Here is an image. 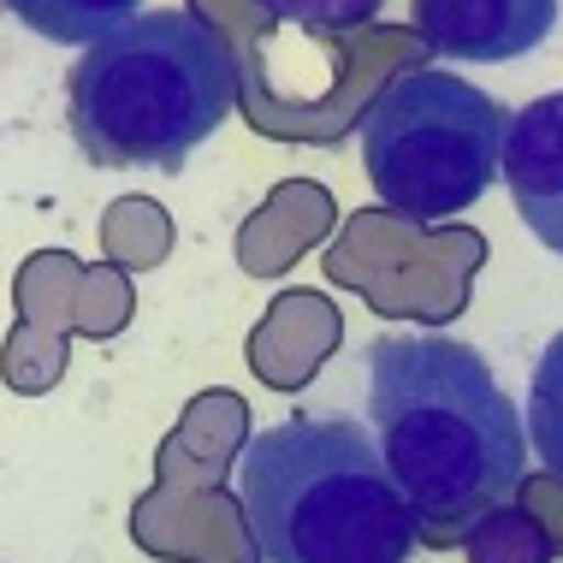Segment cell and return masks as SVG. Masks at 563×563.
Listing matches in <instances>:
<instances>
[{
    "instance_id": "6da1fadb",
    "label": "cell",
    "mask_w": 563,
    "mask_h": 563,
    "mask_svg": "<svg viewBox=\"0 0 563 563\" xmlns=\"http://www.w3.org/2000/svg\"><path fill=\"white\" fill-rule=\"evenodd\" d=\"M368 421L428 540L475 534L528 481L522 416L463 339H374Z\"/></svg>"
},
{
    "instance_id": "7a4b0ae2",
    "label": "cell",
    "mask_w": 563,
    "mask_h": 563,
    "mask_svg": "<svg viewBox=\"0 0 563 563\" xmlns=\"http://www.w3.org/2000/svg\"><path fill=\"white\" fill-rule=\"evenodd\" d=\"M250 552L267 563H398L421 516L379 439L350 416H285L238 463Z\"/></svg>"
},
{
    "instance_id": "3957f363",
    "label": "cell",
    "mask_w": 563,
    "mask_h": 563,
    "mask_svg": "<svg viewBox=\"0 0 563 563\" xmlns=\"http://www.w3.org/2000/svg\"><path fill=\"white\" fill-rule=\"evenodd\" d=\"M238 54L214 19L190 7L136 12L89 42L66 78V125L89 166L178 173L238 108Z\"/></svg>"
},
{
    "instance_id": "277c9868",
    "label": "cell",
    "mask_w": 563,
    "mask_h": 563,
    "mask_svg": "<svg viewBox=\"0 0 563 563\" xmlns=\"http://www.w3.org/2000/svg\"><path fill=\"white\" fill-rule=\"evenodd\" d=\"M505 108L456 71H404L362 113L356 143L391 214L451 220L505 173Z\"/></svg>"
},
{
    "instance_id": "5b68a950",
    "label": "cell",
    "mask_w": 563,
    "mask_h": 563,
    "mask_svg": "<svg viewBox=\"0 0 563 563\" xmlns=\"http://www.w3.org/2000/svg\"><path fill=\"white\" fill-rule=\"evenodd\" d=\"M409 12L433 54L475 66L534 54L558 24V0H416Z\"/></svg>"
},
{
    "instance_id": "8992f818",
    "label": "cell",
    "mask_w": 563,
    "mask_h": 563,
    "mask_svg": "<svg viewBox=\"0 0 563 563\" xmlns=\"http://www.w3.org/2000/svg\"><path fill=\"white\" fill-rule=\"evenodd\" d=\"M505 185L522 225L545 250L563 255V89L510 113L505 131Z\"/></svg>"
},
{
    "instance_id": "52a82bcc",
    "label": "cell",
    "mask_w": 563,
    "mask_h": 563,
    "mask_svg": "<svg viewBox=\"0 0 563 563\" xmlns=\"http://www.w3.org/2000/svg\"><path fill=\"white\" fill-rule=\"evenodd\" d=\"M7 7H12V19L24 30H36L42 42L89 48V42L113 36L119 24H131L143 0H7Z\"/></svg>"
},
{
    "instance_id": "ba28073f",
    "label": "cell",
    "mask_w": 563,
    "mask_h": 563,
    "mask_svg": "<svg viewBox=\"0 0 563 563\" xmlns=\"http://www.w3.org/2000/svg\"><path fill=\"white\" fill-rule=\"evenodd\" d=\"M528 439H534L545 475L563 481V332L540 350L534 386H528Z\"/></svg>"
},
{
    "instance_id": "9c48e42d",
    "label": "cell",
    "mask_w": 563,
    "mask_h": 563,
    "mask_svg": "<svg viewBox=\"0 0 563 563\" xmlns=\"http://www.w3.org/2000/svg\"><path fill=\"white\" fill-rule=\"evenodd\" d=\"M101 243H108L113 262L125 267H161L166 250H173V225L155 202H143V196H131V202H113L108 220H101Z\"/></svg>"
},
{
    "instance_id": "30bf717a",
    "label": "cell",
    "mask_w": 563,
    "mask_h": 563,
    "mask_svg": "<svg viewBox=\"0 0 563 563\" xmlns=\"http://www.w3.org/2000/svg\"><path fill=\"white\" fill-rule=\"evenodd\" d=\"M267 19L302 24L309 36H332V30H362L386 0H255Z\"/></svg>"
}]
</instances>
